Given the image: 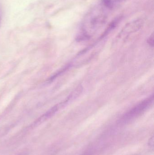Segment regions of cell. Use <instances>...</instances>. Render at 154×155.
Wrapping results in <instances>:
<instances>
[{
    "mask_svg": "<svg viewBox=\"0 0 154 155\" xmlns=\"http://www.w3.org/2000/svg\"><path fill=\"white\" fill-rule=\"evenodd\" d=\"M2 9L0 8V24H1V21H2Z\"/></svg>",
    "mask_w": 154,
    "mask_h": 155,
    "instance_id": "obj_6",
    "label": "cell"
},
{
    "mask_svg": "<svg viewBox=\"0 0 154 155\" xmlns=\"http://www.w3.org/2000/svg\"><path fill=\"white\" fill-rule=\"evenodd\" d=\"M111 2L112 4L113 5L114 7L116 6L118 4L122 2H124L125 0H109Z\"/></svg>",
    "mask_w": 154,
    "mask_h": 155,
    "instance_id": "obj_3",
    "label": "cell"
},
{
    "mask_svg": "<svg viewBox=\"0 0 154 155\" xmlns=\"http://www.w3.org/2000/svg\"><path fill=\"white\" fill-rule=\"evenodd\" d=\"M111 10L112 9L101 1L99 4L93 8L86 15L83 24L84 31H86L89 29L97 30L105 24Z\"/></svg>",
    "mask_w": 154,
    "mask_h": 155,
    "instance_id": "obj_1",
    "label": "cell"
},
{
    "mask_svg": "<svg viewBox=\"0 0 154 155\" xmlns=\"http://www.w3.org/2000/svg\"><path fill=\"white\" fill-rule=\"evenodd\" d=\"M154 97L152 96L151 97L146 99L134 108L128 112L122 118L123 122H127L138 116L139 115L143 113L146 110L149 108L153 102Z\"/></svg>",
    "mask_w": 154,
    "mask_h": 155,
    "instance_id": "obj_2",
    "label": "cell"
},
{
    "mask_svg": "<svg viewBox=\"0 0 154 155\" xmlns=\"http://www.w3.org/2000/svg\"><path fill=\"white\" fill-rule=\"evenodd\" d=\"M149 145L151 147H153L154 146V137H152L151 138H150V140L149 141Z\"/></svg>",
    "mask_w": 154,
    "mask_h": 155,
    "instance_id": "obj_5",
    "label": "cell"
},
{
    "mask_svg": "<svg viewBox=\"0 0 154 155\" xmlns=\"http://www.w3.org/2000/svg\"><path fill=\"white\" fill-rule=\"evenodd\" d=\"M148 43H149V44L150 45H152L153 46V42H154V36L153 34L152 35H151V37L149 38V40H148Z\"/></svg>",
    "mask_w": 154,
    "mask_h": 155,
    "instance_id": "obj_4",
    "label": "cell"
}]
</instances>
